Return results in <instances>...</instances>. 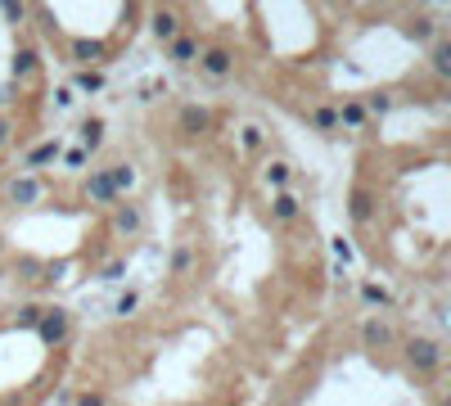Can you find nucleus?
Masks as SVG:
<instances>
[{
  "label": "nucleus",
  "mask_w": 451,
  "mask_h": 406,
  "mask_svg": "<svg viewBox=\"0 0 451 406\" xmlns=\"http://www.w3.org/2000/svg\"><path fill=\"white\" fill-rule=\"evenodd\" d=\"M199 68H204L208 82H230V73H235V54H230V45H208V50L199 54Z\"/></svg>",
  "instance_id": "nucleus-1"
},
{
  "label": "nucleus",
  "mask_w": 451,
  "mask_h": 406,
  "mask_svg": "<svg viewBox=\"0 0 451 406\" xmlns=\"http://www.w3.org/2000/svg\"><path fill=\"white\" fill-rule=\"evenodd\" d=\"M406 366H411V370H419V374H433L442 366V348L433 339H411L406 343Z\"/></svg>",
  "instance_id": "nucleus-2"
},
{
  "label": "nucleus",
  "mask_w": 451,
  "mask_h": 406,
  "mask_svg": "<svg viewBox=\"0 0 451 406\" xmlns=\"http://www.w3.org/2000/svg\"><path fill=\"white\" fill-rule=\"evenodd\" d=\"M5 199H10V203H19V208H27V203H36V199H41V181H36V176H19V181H10V185H5Z\"/></svg>",
  "instance_id": "nucleus-3"
},
{
  "label": "nucleus",
  "mask_w": 451,
  "mask_h": 406,
  "mask_svg": "<svg viewBox=\"0 0 451 406\" xmlns=\"http://www.w3.org/2000/svg\"><path fill=\"white\" fill-rule=\"evenodd\" d=\"M41 339L45 343H64V334H68V316L59 307H41Z\"/></svg>",
  "instance_id": "nucleus-4"
},
{
  "label": "nucleus",
  "mask_w": 451,
  "mask_h": 406,
  "mask_svg": "<svg viewBox=\"0 0 451 406\" xmlns=\"http://www.w3.org/2000/svg\"><path fill=\"white\" fill-rule=\"evenodd\" d=\"M59 158H64V140H41V145L27 150V167H32V171L50 167V163H59Z\"/></svg>",
  "instance_id": "nucleus-5"
},
{
  "label": "nucleus",
  "mask_w": 451,
  "mask_h": 406,
  "mask_svg": "<svg viewBox=\"0 0 451 406\" xmlns=\"http://www.w3.org/2000/svg\"><path fill=\"white\" fill-rule=\"evenodd\" d=\"M149 32L158 36V41H167V45H172L176 36H181V19H176L172 10H154V14H149Z\"/></svg>",
  "instance_id": "nucleus-6"
},
{
  "label": "nucleus",
  "mask_w": 451,
  "mask_h": 406,
  "mask_svg": "<svg viewBox=\"0 0 451 406\" xmlns=\"http://www.w3.org/2000/svg\"><path fill=\"white\" fill-rule=\"evenodd\" d=\"M86 199H95V203H118V185H113V176L108 171H95L86 181Z\"/></svg>",
  "instance_id": "nucleus-7"
},
{
  "label": "nucleus",
  "mask_w": 451,
  "mask_h": 406,
  "mask_svg": "<svg viewBox=\"0 0 451 406\" xmlns=\"http://www.w3.org/2000/svg\"><path fill=\"white\" fill-rule=\"evenodd\" d=\"M199 54H204V45L194 41L190 32H181V36L172 41V59H176V64H190V59H199Z\"/></svg>",
  "instance_id": "nucleus-8"
},
{
  "label": "nucleus",
  "mask_w": 451,
  "mask_h": 406,
  "mask_svg": "<svg viewBox=\"0 0 451 406\" xmlns=\"http://www.w3.org/2000/svg\"><path fill=\"white\" fill-rule=\"evenodd\" d=\"M113 230H118V235H136L140 230V208H118V213H113Z\"/></svg>",
  "instance_id": "nucleus-9"
},
{
  "label": "nucleus",
  "mask_w": 451,
  "mask_h": 406,
  "mask_svg": "<svg viewBox=\"0 0 451 406\" xmlns=\"http://www.w3.org/2000/svg\"><path fill=\"white\" fill-rule=\"evenodd\" d=\"M361 339H365V348H384V343H393V330H388L384 321H365Z\"/></svg>",
  "instance_id": "nucleus-10"
},
{
  "label": "nucleus",
  "mask_w": 451,
  "mask_h": 406,
  "mask_svg": "<svg viewBox=\"0 0 451 406\" xmlns=\"http://www.w3.org/2000/svg\"><path fill=\"white\" fill-rule=\"evenodd\" d=\"M204 127H208V108L204 104H185L181 108V131L194 136V131H204Z\"/></svg>",
  "instance_id": "nucleus-11"
},
{
  "label": "nucleus",
  "mask_w": 451,
  "mask_h": 406,
  "mask_svg": "<svg viewBox=\"0 0 451 406\" xmlns=\"http://www.w3.org/2000/svg\"><path fill=\"white\" fill-rule=\"evenodd\" d=\"M108 176H113V185H118V194L136 190V167H131V163H113V167H108Z\"/></svg>",
  "instance_id": "nucleus-12"
},
{
  "label": "nucleus",
  "mask_w": 451,
  "mask_h": 406,
  "mask_svg": "<svg viewBox=\"0 0 451 406\" xmlns=\"http://www.w3.org/2000/svg\"><path fill=\"white\" fill-rule=\"evenodd\" d=\"M73 59H77V64H95V59H104V41H73Z\"/></svg>",
  "instance_id": "nucleus-13"
},
{
  "label": "nucleus",
  "mask_w": 451,
  "mask_h": 406,
  "mask_svg": "<svg viewBox=\"0 0 451 406\" xmlns=\"http://www.w3.org/2000/svg\"><path fill=\"white\" fill-rule=\"evenodd\" d=\"M73 86H77V91H86V95H95V91H104V73H99V68H86V73L73 77Z\"/></svg>",
  "instance_id": "nucleus-14"
},
{
  "label": "nucleus",
  "mask_w": 451,
  "mask_h": 406,
  "mask_svg": "<svg viewBox=\"0 0 451 406\" xmlns=\"http://www.w3.org/2000/svg\"><path fill=\"white\" fill-rule=\"evenodd\" d=\"M365 118H370V113H365L361 99H352V104L339 108V122H348V127H365Z\"/></svg>",
  "instance_id": "nucleus-15"
},
{
  "label": "nucleus",
  "mask_w": 451,
  "mask_h": 406,
  "mask_svg": "<svg viewBox=\"0 0 451 406\" xmlns=\"http://www.w3.org/2000/svg\"><path fill=\"white\" fill-rule=\"evenodd\" d=\"M136 307H140V289H122V294H118V302H113V316L122 321V316H131Z\"/></svg>",
  "instance_id": "nucleus-16"
},
{
  "label": "nucleus",
  "mask_w": 451,
  "mask_h": 406,
  "mask_svg": "<svg viewBox=\"0 0 451 406\" xmlns=\"http://www.w3.org/2000/svg\"><path fill=\"white\" fill-rule=\"evenodd\" d=\"M433 73H438V77H451V41H438V45H433Z\"/></svg>",
  "instance_id": "nucleus-17"
},
{
  "label": "nucleus",
  "mask_w": 451,
  "mask_h": 406,
  "mask_svg": "<svg viewBox=\"0 0 451 406\" xmlns=\"http://www.w3.org/2000/svg\"><path fill=\"white\" fill-rule=\"evenodd\" d=\"M239 145H244L248 154H262V145H267V136H262V127H253V122H248V127L239 131Z\"/></svg>",
  "instance_id": "nucleus-18"
},
{
  "label": "nucleus",
  "mask_w": 451,
  "mask_h": 406,
  "mask_svg": "<svg viewBox=\"0 0 451 406\" xmlns=\"http://www.w3.org/2000/svg\"><path fill=\"white\" fill-rule=\"evenodd\" d=\"M312 122H316L321 131H334V127H339V108H334V104H321V108L312 113Z\"/></svg>",
  "instance_id": "nucleus-19"
},
{
  "label": "nucleus",
  "mask_w": 451,
  "mask_h": 406,
  "mask_svg": "<svg viewBox=\"0 0 451 406\" xmlns=\"http://www.w3.org/2000/svg\"><path fill=\"white\" fill-rule=\"evenodd\" d=\"M298 213H302V208H298L293 194H280V199H276V217H280V222H293Z\"/></svg>",
  "instance_id": "nucleus-20"
},
{
  "label": "nucleus",
  "mask_w": 451,
  "mask_h": 406,
  "mask_svg": "<svg viewBox=\"0 0 451 406\" xmlns=\"http://www.w3.org/2000/svg\"><path fill=\"white\" fill-rule=\"evenodd\" d=\"M36 64H41V59H36V50H19V54H14V77H27Z\"/></svg>",
  "instance_id": "nucleus-21"
},
{
  "label": "nucleus",
  "mask_w": 451,
  "mask_h": 406,
  "mask_svg": "<svg viewBox=\"0 0 451 406\" xmlns=\"http://www.w3.org/2000/svg\"><path fill=\"white\" fill-rule=\"evenodd\" d=\"M267 185H289V163H267Z\"/></svg>",
  "instance_id": "nucleus-22"
},
{
  "label": "nucleus",
  "mask_w": 451,
  "mask_h": 406,
  "mask_svg": "<svg viewBox=\"0 0 451 406\" xmlns=\"http://www.w3.org/2000/svg\"><path fill=\"white\" fill-rule=\"evenodd\" d=\"M361 298H365V302H375V307H384V302L393 298V294H388L384 285H361Z\"/></svg>",
  "instance_id": "nucleus-23"
},
{
  "label": "nucleus",
  "mask_w": 451,
  "mask_h": 406,
  "mask_svg": "<svg viewBox=\"0 0 451 406\" xmlns=\"http://www.w3.org/2000/svg\"><path fill=\"white\" fill-rule=\"evenodd\" d=\"M352 217H356V222L370 217V194H365V190H352Z\"/></svg>",
  "instance_id": "nucleus-24"
},
{
  "label": "nucleus",
  "mask_w": 451,
  "mask_h": 406,
  "mask_svg": "<svg viewBox=\"0 0 451 406\" xmlns=\"http://www.w3.org/2000/svg\"><path fill=\"white\" fill-rule=\"evenodd\" d=\"M23 14H27V10H23V0H5V5H0V19H5V23H23Z\"/></svg>",
  "instance_id": "nucleus-25"
},
{
  "label": "nucleus",
  "mask_w": 451,
  "mask_h": 406,
  "mask_svg": "<svg viewBox=\"0 0 451 406\" xmlns=\"http://www.w3.org/2000/svg\"><path fill=\"white\" fill-rule=\"evenodd\" d=\"M190 267H194V253H190V248H176V253H172V271H176V276H185Z\"/></svg>",
  "instance_id": "nucleus-26"
},
{
  "label": "nucleus",
  "mask_w": 451,
  "mask_h": 406,
  "mask_svg": "<svg viewBox=\"0 0 451 406\" xmlns=\"http://www.w3.org/2000/svg\"><path fill=\"white\" fill-rule=\"evenodd\" d=\"M86 158H90V150H82V145L64 150V163H68V167H86Z\"/></svg>",
  "instance_id": "nucleus-27"
},
{
  "label": "nucleus",
  "mask_w": 451,
  "mask_h": 406,
  "mask_svg": "<svg viewBox=\"0 0 451 406\" xmlns=\"http://www.w3.org/2000/svg\"><path fill=\"white\" fill-rule=\"evenodd\" d=\"M99 145V122H86L82 127V150H95Z\"/></svg>",
  "instance_id": "nucleus-28"
},
{
  "label": "nucleus",
  "mask_w": 451,
  "mask_h": 406,
  "mask_svg": "<svg viewBox=\"0 0 451 406\" xmlns=\"http://www.w3.org/2000/svg\"><path fill=\"white\" fill-rule=\"evenodd\" d=\"M73 406H104V393H82Z\"/></svg>",
  "instance_id": "nucleus-29"
},
{
  "label": "nucleus",
  "mask_w": 451,
  "mask_h": 406,
  "mask_svg": "<svg viewBox=\"0 0 451 406\" xmlns=\"http://www.w3.org/2000/svg\"><path fill=\"white\" fill-rule=\"evenodd\" d=\"M334 253H339V262H352V244L348 239H334Z\"/></svg>",
  "instance_id": "nucleus-30"
},
{
  "label": "nucleus",
  "mask_w": 451,
  "mask_h": 406,
  "mask_svg": "<svg viewBox=\"0 0 451 406\" xmlns=\"http://www.w3.org/2000/svg\"><path fill=\"white\" fill-rule=\"evenodd\" d=\"M54 108H59V113H64V108H73V91H59V95H54Z\"/></svg>",
  "instance_id": "nucleus-31"
},
{
  "label": "nucleus",
  "mask_w": 451,
  "mask_h": 406,
  "mask_svg": "<svg viewBox=\"0 0 451 406\" xmlns=\"http://www.w3.org/2000/svg\"><path fill=\"white\" fill-rule=\"evenodd\" d=\"M10 131H14V127H10V118H5V113H0V150H5V145H10Z\"/></svg>",
  "instance_id": "nucleus-32"
},
{
  "label": "nucleus",
  "mask_w": 451,
  "mask_h": 406,
  "mask_svg": "<svg viewBox=\"0 0 451 406\" xmlns=\"http://www.w3.org/2000/svg\"><path fill=\"white\" fill-rule=\"evenodd\" d=\"M0 244H5V239H0Z\"/></svg>",
  "instance_id": "nucleus-33"
}]
</instances>
